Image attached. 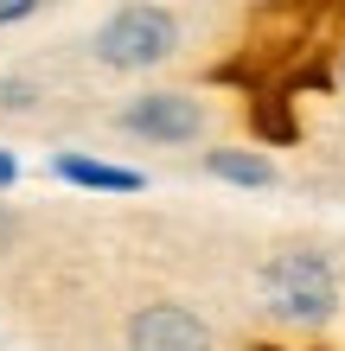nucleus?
I'll use <instances>...</instances> for the list:
<instances>
[{"label":"nucleus","instance_id":"obj_11","mask_svg":"<svg viewBox=\"0 0 345 351\" xmlns=\"http://www.w3.org/2000/svg\"><path fill=\"white\" fill-rule=\"evenodd\" d=\"M339 84H345V58H339Z\"/></svg>","mask_w":345,"mask_h":351},{"label":"nucleus","instance_id":"obj_9","mask_svg":"<svg viewBox=\"0 0 345 351\" xmlns=\"http://www.w3.org/2000/svg\"><path fill=\"white\" fill-rule=\"evenodd\" d=\"M13 179H19V160L0 147V192H13Z\"/></svg>","mask_w":345,"mask_h":351},{"label":"nucleus","instance_id":"obj_1","mask_svg":"<svg viewBox=\"0 0 345 351\" xmlns=\"http://www.w3.org/2000/svg\"><path fill=\"white\" fill-rule=\"evenodd\" d=\"M262 306L281 326H326L339 313V268L320 250H281L262 268Z\"/></svg>","mask_w":345,"mask_h":351},{"label":"nucleus","instance_id":"obj_3","mask_svg":"<svg viewBox=\"0 0 345 351\" xmlns=\"http://www.w3.org/2000/svg\"><path fill=\"white\" fill-rule=\"evenodd\" d=\"M121 128L134 141H147V147H192V141L211 128V115H205V102L186 96V90H147V96H128Z\"/></svg>","mask_w":345,"mask_h":351},{"label":"nucleus","instance_id":"obj_8","mask_svg":"<svg viewBox=\"0 0 345 351\" xmlns=\"http://www.w3.org/2000/svg\"><path fill=\"white\" fill-rule=\"evenodd\" d=\"M45 0H0V26H19V19H32Z\"/></svg>","mask_w":345,"mask_h":351},{"label":"nucleus","instance_id":"obj_7","mask_svg":"<svg viewBox=\"0 0 345 351\" xmlns=\"http://www.w3.org/2000/svg\"><path fill=\"white\" fill-rule=\"evenodd\" d=\"M32 96H38L32 77H0V109H7V115H26V109H32Z\"/></svg>","mask_w":345,"mask_h":351},{"label":"nucleus","instance_id":"obj_5","mask_svg":"<svg viewBox=\"0 0 345 351\" xmlns=\"http://www.w3.org/2000/svg\"><path fill=\"white\" fill-rule=\"evenodd\" d=\"M51 179L77 185V192H115V198H128V192H141V185H147V173L109 167V160H90V154H58V160H51Z\"/></svg>","mask_w":345,"mask_h":351},{"label":"nucleus","instance_id":"obj_10","mask_svg":"<svg viewBox=\"0 0 345 351\" xmlns=\"http://www.w3.org/2000/svg\"><path fill=\"white\" fill-rule=\"evenodd\" d=\"M7 243H13V217L0 211V250H7Z\"/></svg>","mask_w":345,"mask_h":351},{"label":"nucleus","instance_id":"obj_2","mask_svg":"<svg viewBox=\"0 0 345 351\" xmlns=\"http://www.w3.org/2000/svg\"><path fill=\"white\" fill-rule=\"evenodd\" d=\"M179 38H186V26H179L173 7H160V0H128V7H115L103 26H96L90 51L103 58L109 71H154V64H167V58L179 51Z\"/></svg>","mask_w":345,"mask_h":351},{"label":"nucleus","instance_id":"obj_4","mask_svg":"<svg viewBox=\"0 0 345 351\" xmlns=\"http://www.w3.org/2000/svg\"><path fill=\"white\" fill-rule=\"evenodd\" d=\"M128 351H217L211 326L179 300H154L128 319Z\"/></svg>","mask_w":345,"mask_h":351},{"label":"nucleus","instance_id":"obj_6","mask_svg":"<svg viewBox=\"0 0 345 351\" xmlns=\"http://www.w3.org/2000/svg\"><path fill=\"white\" fill-rule=\"evenodd\" d=\"M205 173L224 179V185H243V192H262V185H275V160L256 154V147H211Z\"/></svg>","mask_w":345,"mask_h":351}]
</instances>
